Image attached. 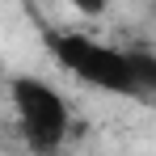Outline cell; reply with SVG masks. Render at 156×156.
<instances>
[{
  "instance_id": "cell-2",
  "label": "cell",
  "mask_w": 156,
  "mask_h": 156,
  "mask_svg": "<svg viewBox=\"0 0 156 156\" xmlns=\"http://www.w3.org/2000/svg\"><path fill=\"white\" fill-rule=\"evenodd\" d=\"M9 101H13V114H17V131L34 152L63 148L68 127H72V110H68L63 93L55 84H47L42 76H13Z\"/></svg>"
},
{
  "instance_id": "cell-1",
  "label": "cell",
  "mask_w": 156,
  "mask_h": 156,
  "mask_svg": "<svg viewBox=\"0 0 156 156\" xmlns=\"http://www.w3.org/2000/svg\"><path fill=\"white\" fill-rule=\"evenodd\" d=\"M51 51L63 72H72L80 84L101 93H156V51L144 47H110L80 30H55Z\"/></svg>"
},
{
  "instance_id": "cell-3",
  "label": "cell",
  "mask_w": 156,
  "mask_h": 156,
  "mask_svg": "<svg viewBox=\"0 0 156 156\" xmlns=\"http://www.w3.org/2000/svg\"><path fill=\"white\" fill-rule=\"evenodd\" d=\"M72 9H76L80 17H89V21H97V17H105V9H110V0H68Z\"/></svg>"
}]
</instances>
